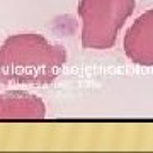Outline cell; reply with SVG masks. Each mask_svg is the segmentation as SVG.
Wrapping results in <instances>:
<instances>
[{
	"instance_id": "1",
	"label": "cell",
	"mask_w": 153,
	"mask_h": 153,
	"mask_svg": "<svg viewBox=\"0 0 153 153\" xmlns=\"http://www.w3.org/2000/svg\"><path fill=\"white\" fill-rule=\"evenodd\" d=\"M65 61L61 46L49 44L39 34H16L0 46V83H49Z\"/></svg>"
},
{
	"instance_id": "2",
	"label": "cell",
	"mask_w": 153,
	"mask_h": 153,
	"mask_svg": "<svg viewBox=\"0 0 153 153\" xmlns=\"http://www.w3.org/2000/svg\"><path fill=\"white\" fill-rule=\"evenodd\" d=\"M133 10L134 0H80L76 12L83 21V48H112L119 29Z\"/></svg>"
},
{
	"instance_id": "3",
	"label": "cell",
	"mask_w": 153,
	"mask_h": 153,
	"mask_svg": "<svg viewBox=\"0 0 153 153\" xmlns=\"http://www.w3.org/2000/svg\"><path fill=\"white\" fill-rule=\"evenodd\" d=\"M126 56L143 66H153V9L134 21L124 36Z\"/></svg>"
},
{
	"instance_id": "4",
	"label": "cell",
	"mask_w": 153,
	"mask_h": 153,
	"mask_svg": "<svg viewBox=\"0 0 153 153\" xmlns=\"http://www.w3.org/2000/svg\"><path fill=\"white\" fill-rule=\"evenodd\" d=\"M41 99L29 94L12 92L0 95V117H43Z\"/></svg>"
}]
</instances>
